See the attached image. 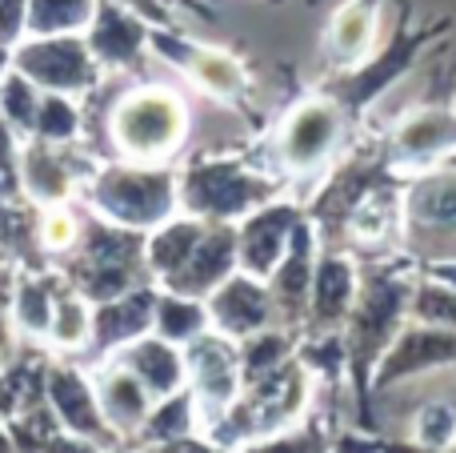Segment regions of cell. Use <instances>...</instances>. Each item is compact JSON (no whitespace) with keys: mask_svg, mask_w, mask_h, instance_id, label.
Wrapping results in <instances>:
<instances>
[{"mask_svg":"<svg viewBox=\"0 0 456 453\" xmlns=\"http://www.w3.org/2000/svg\"><path fill=\"white\" fill-rule=\"evenodd\" d=\"M417 438L425 446H449L456 438V414L449 406H428L417 422Z\"/></svg>","mask_w":456,"mask_h":453,"instance_id":"4fadbf2b","label":"cell"},{"mask_svg":"<svg viewBox=\"0 0 456 453\" xmlns=\"http://www.w3.org/2000/svg\"><path fill=\"white\" fill-rule=\"evenodd\" d=\"M40 241H45L48 249H69L72 241H77V221H72V213L48 209L45 221H40Z\"/></svg>","mask_w":456,"mask_h":453,"instance_id":"5bb4252c","label":"cell"},{"mask_svg":"<svg viewBox=\"0 0 456 453\" xmlns=\"http://www.w3.org/2000/svg\"><path fill=\"white\" fill-rule=\"evenodd\" d=\"M377 37V0H348L329 24V56L340 64H361Z\"/></svg>","mask_w":456,"mask_h":453,"instance_id":"52a82bcc","label":"cell"},{"mask_svg":"<svg viewBox=\"0 0 456 453\" xmlns=\"http://www.w3.org/2000/svg\"><path fill=\"white\" fill-rule=\"evenodd\" d=\"M112 141L133 161H165L184 141V104L168 88H133L112 109Z\"/></svg>","mask_w":456,"mask_h":453,"instance_id":"7a4b0ae2","label":"cell"},{"mask_svg":"<svg viewBox=\"0 0 456 453\" xmlns=\"http://www.w3.org/2000/svg\"><path fill=\"white\" fill-rule=\"evenodd\" d=\"M412 285L417 281L401 277V273H377L361 293V313H356V342H353V361L356 374L364 377V369L393 345V337L401 334V317L412 305Z\"/></svg>","mask_w":456,"mask_h":453,"instance_id":"3957f363","label":"cell"},{"mask_svg":"<svg viewBox=\"0 0 456 453\" xmlns=\"http://www.w3.org/2000/svg\"><path fill=\"white\" fill-rule=\"evenodd\" d=\"M101 406L120 430H133L136 422L149 417V385L133 369H112L101 382Z\"/></svg>","mask_w":456,"mask_h":453,"instance_id":"ba28073f","label":"cell"},{"mask_svg":"<svg viewBox=\"0 0 456 453\" xmlns=\"http://www.w3.org/2000/svg\"><path fill=\"white\" fill-rule=\"evenodd\" d=\"M316 289H321V301H316V309H321L324 321H337L345 317L348 309V297H353V269H348V261H324L321 277H316Z\"/></svg>","mask_w":456,"mask_h":453,"instance_id":"8fae6325","label":"cell"},{"mask_svg":"<svg viewBox=\"0 0 456 453\" xmlns=\"http://www.w3.org/2000/svg\"><path fill=\"white\" fill-rule=\"evenodd\" d=\"M192 77L216 96H236L244 88V69L228 53H213V48L192 56Z\"/></svg>","mask_w":456,"mask_h":453,"instance_id":"30bf717a","label":"cell"},{"mask_svg":"<svg viewBox=\"0 0 456 453\" xmlns=\"http://www.w3.org/2000/svg\"><path fill=\"white\" fill-rule=\"evenodd\" d=\"M401 237L417 257H456V161L420 169L401 197Z\"/></svg>","mask_w":456,"mask_h":453,"instance_id":"6da1fadb","label":"cell"},{"mask_svg":"<svg viewBox=\"0 0 456 453\" xmlns=\"http://www.w3.org/2000/svg\"><path fill=\"white\" fill-rule=\"evenodd\" d=\"M48 329H53V337L61 345H85V337L93 334V313L77 297H69V301L53 305V325Z\"/></svg>","mask_w":456,"mask_h":453,"instance_id":"7c38bea8","label":"cell"},{"mask_svg":"<svg viewBox=\"0 0 456 453\" xmlns=\"http://www.w3.org/2000/svg\"><path fill=\"white\" fill-rule=\"evenodd\" d=\"M340 133H345V109L329 96H313V101L297 104L292 117L281 128V157L289 169L308 173V169L324 165L337 152Z\"/></svg>","mask_w":456,"mask_h":453,"instance_id":"277c9868","label":"cell"},{"mask_svg":"<svg viewBox=\"0 0 456 453\" xmlns=\"http://www.w3.org/2000/svg\"><path fill=\"white\" fill-rule=\"evenodd\" d=\"M456 366V325H428L417 321L412 329L393 337V345L385 350V366H380L377 385L404 382V377L428 374V369H444Z\"/></svg>","mask_w":456,"mask_h":453,"instance_id":"5b68a950","label":"cell"},{"mask_svg":"<svg viewBox=\"0 0 456 453\" xmlns=\"http://www.w3.org/2000/svg\"><path fill=\"white\" fill-rule=\"evenodd\" d=\"M456 157V112L449 109H425L412 112L388 141V161L396 169H433L441 161Z\"/></svg>","mask_w":456,"mask_h":453,"instance_id":"8992f818","label":"cell"},{"mask_svg":"<svg viewBox=\"0 0 456 453\" xmlns=\"http://www.w3.org/2000/svg\"><path fill=\"white\" fill-rule=\"evenodd\" d=\"M412 321H428V325H456V285L444 281L441 273L420 277L412 285Z\"/></svg>","mask_w":456,"mask_h":453,"instance_id":"9c48e42d","label":"cell"}]
</instances>
